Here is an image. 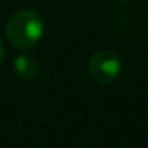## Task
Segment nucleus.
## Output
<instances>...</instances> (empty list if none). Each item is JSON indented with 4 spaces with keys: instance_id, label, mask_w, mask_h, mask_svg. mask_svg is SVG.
<instances>
[{
    "instance_id": "nucleus-2",
    "label": "nucleus",
    "mask_w": 148,
    "mask_h": 148,
    "mask_svg": "<svg viewBox=\"0 0 148 148\" xmlns=\"http://www.w3.org/2000/svg\"><path fill=\"white\" fill-rule=\"evenodd\" d=\"M88 70L91 78L96 80L97 83H112L118 78L121 72V61L116 53L102 49L91 58Z\"/></svg>"
},
{
    "instance_id": "nucleus-4",
    "label": "nucleus",
    "mask_w": 148,
    "mask_h": 148,
    "mask_svg": "<svg viewBox=\"0 0 148 148\" xmlns=\"http://www.w3.org/2000/svg\"><path fill=\"white\" fill-rule=\"evenodd\" d=\"M3 56H5V49H3V46H2V42H0V64L3 62Z\"/></svg>"
},
{
    "instance_id": "nucleus-1",
    "label": "nucleus",
    "mask_w": 148,
    "mask_h": 148,
    "mask_svg": "<svg viewBox=\"0 0 148 148\" xmlns=\"http://www.w3.org/2000/svg\"><path fill=\"white\" fill-rule=\"evenodd\" d=\"M43 32H45L43 18L34 10L16 11L8 19L5 29L8 42L21 49L35 46L42 40Z\"/></svg>"
},
{
    "instance_id": "nucleus-3",
    "label": "nucleus",
    "mask_w": 148,
    "mask_h": 148,
    "mask_svg": "<svg viewBox=\"0 0 148 148\" xmlns=\"http://www.w3.org/2000/svg\"><path fill=\"white\" fill-rule=\"evenodd\" d=\"M38 62H37L35 58L29 54H19L13 62V70L21 80L30 81L37 77L38 73Z\"/></svg>"
}]
</instances>
